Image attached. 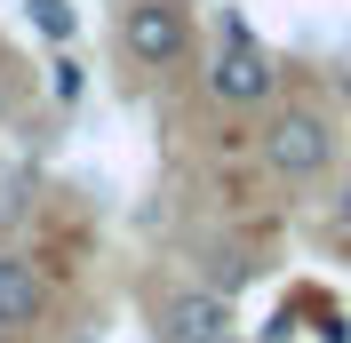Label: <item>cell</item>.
Segmentation results:
<instances>
[{"mask_svg": "<svg viewBox=\"0 0 351 343\" xmlns=\"http://www.w3.org/2000/svg\"><path fill=\"white\" fill-rule=\"evenodd\" d=\"M263 160H271V176H287V184L328 176V160H335V120H328V112H311V104L271 112V128H263Z\"/></svg>", "mask_w": 351, "mask_h": 343, "instance_id": "cell-1", "label": "cell"}, {"mask_svg": "<svg viewBox=\"0 0 351 343\" xmlns=\"http://www.w3.org/2000/svg\"><path fill=\"white\" fill-rule=\"evenodd\" d=\"M208 96L216 104H240V112L271 96V48L240 16H223V48H216V64H208Z\"/></svg>", "mask_w": 351, "mask_h": 343, "instance_id": "cell-2", "label": "cell"}, {"mask_svg": "<svg viewBox=\"0 0 351 343\" xmlns=\"http://www.w3.org/2000/svg\"><path fill=\"white\" fill-rule=\"evenodd\" d=\"M192 40V16H184V0H128V16H120V48H128L144 72L176 64Z\"/></svg>", "mask_w": 351, "mask_h": 343, "instance_id": "cell-3", "label": "cell"}, {"mask_svg": "<svg viewBox=\"0 0 351 343\" xmlns=\"http://www.w3.org/2000/svg\"><path fill=\"white\" fill-rule=\"evenodd\" d=\"M160 343H223L232 335V303L216 296V287H176V296H160Z\"/></svg>", "mask_w": 351, "mask_h": 343, "instance_id": "cell-4", "label": "cell"}, {"mask_svg": "<svg viewBox=\"0 0 351 343\" xmlns=\"http://www.w3.org/2000/svg\"><path fill=\"white\" fill-rule=\"evenodd\" d=\"M48 311V279H40V263L32 256H0V335H24V327Z\"/></svg>", "mask_w": 351, "mask_h": 343, "instance_id": "cell-5", "label": "cell"}, {"mask_svg": "<svg viewBox=\"0 0 351 343\" xmlns=\"http://www.w3.org/2000/svg\"><path fill=\"white\" fill-rule=\"evenodd\" d=\"M32 8V32L40 40H72V0H24Z\"/></svg>", "mask_w": 351, "mask_h": 343, "instance_id": "cell-6", "label": "cell"}, {"mask_svg": "<svg viewBox=\"0 0 351 343\" xmlns=\"http://www.w3.org/2000/svg\"><path fill=\"white\" fill-rule=\"evenodd\" d=\"M8 112H16V80H8V72H0V120H8Z\"/></svg>", "mask_w": 351, "mask_h": 343, "instance_id": "cell-7", "label": "cell"}, {"mask_svg": "<svg viewBox=\"0 0 351 343\" xmlns=\"http://www.w3.org/2000/svg\"><path fill=\"white\" fill-rule=\"evenodd\" d=\"M335 224H343V232H351V184H343V192H335Z\"/></svg>", "mask_w": 351, "mask_h": 343, "instance_id": "cell-8", "label": "cell"}, {"mask_svg": "<svg viewBox=\"0 0 351 343\" xmlns=\"http://www.w3.org/2000/svg\"><path fill=\"white\" fill-rule=\"evenodd\" d=\"M223 343H240V335H223Z\"/></svg>", "mask_w": 351, "mask_h": 343, "instance_id": "cell-9", "label": "cell"}]
</instances>
